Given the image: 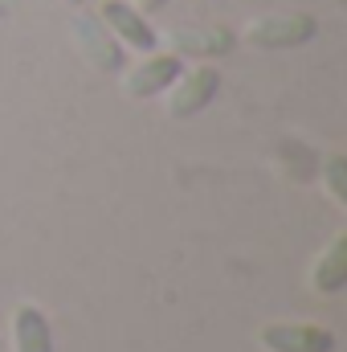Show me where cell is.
I'll return each instance as SVG.
<instances>
[{
    "label": "cell",
    "instance_id": "9",
    "mask_svg": "<svg viewBox=\"0 0 347 352\" xmlns=\"http://www.w3.org/2000/svg\"><path fill=\"white\" fill-rule=\"evenodd\" d=\"M172 54H192V58H221L233 50V33L229 29H176Z\"/></svg>",
    "mask_w": 347,
    "mask_h": 352
},
{
    "label": "cell",
    "instance_id": "2",
    "mask_svg": "<svg viewBox=\"0 0 347 352\" xmlns=\"http://www.w3.org/2000/svg\"><path fill=\"white\" fill-rule=\"evenodd\" d=\"M74 41H78V50H82V58H86L94 70H102V74H119L123 62H127L123 45H119L115 33L102 25V16L78 12V16H74Z\"/></svg>",
    "mask_w": 347,
    "mask_h": 352
},
{
    "label": "cell",
    "instance_id": "10",
    "mask_svg": "<svg viewBox=\"0 0 347 352\" xmlns=\"http://www.w3.org/2000/svg\"><path fill=\"white\" fill-rule=\"evenodd\" d=\"M323 180H327V188H331V197L347 205V160L344 156H331L327 164H323Z\"/></svg>",
    "mask_w": 347,
    "mask_h": 352
},
{
    "label": "cell",
    "instance_id": "1",
    "mask_svg": "<svg viewBox=\"0 0 347 352\" xmlns=\"http://www.w3.org/2000/svg\"><path fill=\"white\" fill-rule=\"evenodd\" d=\"M315 33H319L315 16L286 12V16H261V21H254L250 33H246V41L258 45V50H298V45L315 41Z\"/></svg>",
    "mask_w": 347,
    "mask_h": 352
},
{
    "label": "cell",
    "instance_id": "4",
    "mask_svg": "<svg viewBox=\"0 0 347 352\" xmlns=\"http://www.w3.org/2000/svg\"><path fill=\"white\" fill-rule=\"evenodd\" d=\"M168 90H172V94H168V115H172V119H192V115H200V111L217 98L221 74H217L213 66H192V70H184Z\"/></svg>",
    "mask_w": 347,
    "mask_h": 352
},
{
    "label": "cell",
    "instance_id": "6",
    "mask_svg": "<svg viewBox=\"0 0 347 352\" xmlns=\"http://www.w3.org/2000/svg\"><path fill=\"white\" fill-rule=\"evenodd\" d=\"M180 74H184V58L180 54H152L147 62H139L127 74V90H131V98H156V94H164L172 87Z\"/></svg>",
    "mask_w": 347,
    "mask_h": 352
},
{
    "label": "cell",
    "instance_id": "5",
    "mask_svg": "<svg viewBox=\"0 0 347 352\" xmlns=\"http://www.w3.org/2000/svg\"><path fill=\"white\" fill-rule=\"evenodd\" d=\"M261 344L270 352H335V332L323 324H265Z\"/></svg>",
    "mask_w": 347,
    "mask_h": 352
},
{
    "label": "cell",
    "instance_id": "8",
    "mask_svg": "<svg viewBox=\"0 0 347 352\" xmlns=\"http://www.w3.org/2000/svg\"><path fill=\"white\" fill-rule=\"evenodd\" d=\"M311 287L319 295H339L347 287V234H339L311 266Z\"/></svg>",
    "mask_w": 347,
    "mask_h": 352
},
{
    "label": "cell",
    "instance_id": "11",
    "mask_svg": "<svg viewBox=\"0 0 347 352\" xmlns=\"http://www.w3.org/2000/svg\"><path fill=\"white\" fill-rule=\"evenodd\" d=\"M164 4H172V0H139V4H135V8H139V12H147V16H152V12H160V8H164Z\"/></svg>",
    "mask_w": 347,
    "mask_h": 352
},
{
    "label": "cell",
    "instance_id": "7",
    "mask_svg": "<svg viewBox=\"0 0 347 352\" xmlns=\"http://www.w3.org/2000/svg\"><path fill=\"white\" fill-rule=\"evenodd\" d=\"M12 352H53V328L37 303H21L12 311Z\"/></svg>",
    "mask_w": 347,
    "mask_h": 352
},
{
    "label": "cell",
    "instance_id": "3",
    "mask_svg": "<svg viewBox=\"0 0 347 352\" xmlns=\"http://www.w3.org/2000/svg\"><path fill=\"white\" fill-rule=\"evenodd\" d=\"M98 16H102V25L115 33L119 45H131V50H139V54H156L160 33H156V25L147 21V12H139L135 4H127V0H106V4L98 8Z\"/></svg>",
    "mask_w": 347,
    "mask_h": 352
},
{
    "label": "cell",
    "instance_id": "12",
    "mask_svg": "<svg viewBox=\"0 0 347 352\" xmlns=\"http://www.w3.org/2000/svg\"><path fill=\"white\" fill-rule=\"evenodd\" d=\"M70 4H86V0H70Z\"/></svg>",
    "mask_w": 347,
    "mask_h": 352
}]
</instances>
